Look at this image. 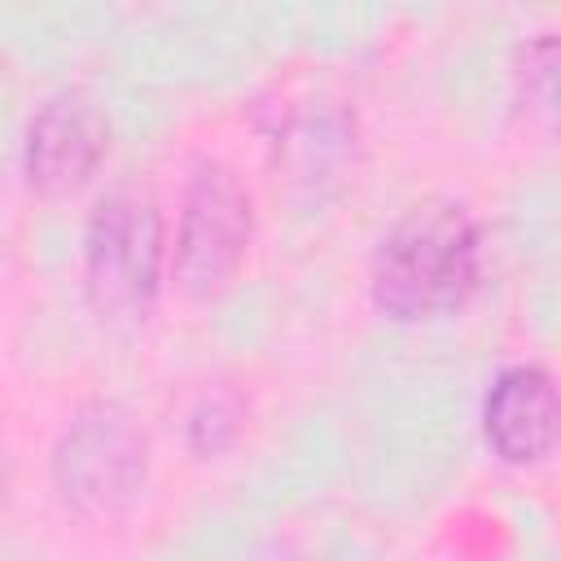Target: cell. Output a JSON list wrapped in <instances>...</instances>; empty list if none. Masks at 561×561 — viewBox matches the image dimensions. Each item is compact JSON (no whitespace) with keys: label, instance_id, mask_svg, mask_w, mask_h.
Listing matches in <instances>:
<instances>
[{"label":"cell","instance_id":"cell-1","mask_svg":"<svg viewBox=\"0 0 561 561\" xmlns=\"http://www.w3.org/2000/svg\"><path fill=\"white\" fill-rule=\"evenodd\" d=\"M377 302L394 316L447 311L473 285V228L460 210L412 215L381 241L377 254Z\"/></svg>","mask_w":561,"mask_h":561},{"label":"cell","instance_id":"cell-2","mask_svg":"<svg viewBox=\"0 0 561 561\" xmlns=\"http://www.w3.org/2000/svg\"><path fill=\"white\" fill-rule=\"evenodd\" d=\"M158 210L140 193H114L88 228V294L101 316H140L158 285Z\"/></svg>","mask_w":561,"mask_h":561},{"label":"cell","instance_id":"cell-3","mask_svg":"<svg viewBox=\"0 0 561 561\" xmlns=\"http://www.w3.org/2000/svg\"><path fill=\"white\" fill-rule=\"evenodd\" d=\"M57 482L88 513L123 508L145 482V434L118 408H88L57 447Z\"/></svg>","mask_w":561,"mask_h":561},{"label":"cell","instance_id":"cell-4","mask_svg":"<svg viewBox=\"0 0 561 561\" xmlns=\"http://www.w3.org/2000/svg\"><path fill=\"white\" fill-rule=\"evenodd\" d=\"M245 237H250V202L241 184L219 167H202L184 202V228L175 254L180 280L197 294L224 285L245 250Z\"/></svg>","mask_w":561,"mask_h":561},{"label":"cell","instance_id":"cell-5","mask_svg":"<svg viewBox=\"0 0 561 561\" xmlns=\"http://www.w3.org/2000/svg\"><path fill=\"white\" fill-rule=\"evenodd\" d=\"M105 149V123L83 96L48 101L26 136V175L44 193H66L88 180Z\"/></svg>","mask_w":561,"mask_h":561},{"label":"cell","instance_id":"cell-6","mask_svg":"<svg viewBox=\"0 0 561 561\" xmlns=\"http://www.w3.org/2000/svg\"><path fill=\"white\" fill-rule=\"evenodd\" d=\"M557 434L552 381L539 368H513L486 399V438L504 460H539Z\"/></svg>","mask_w":561,"mask_h":561}]
</instances>
